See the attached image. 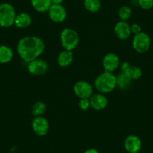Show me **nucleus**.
Here are the masks:
<instances>
[{
	"instance_id": "f257e3e1",
	"label": "nucleus",
	"mask_w": 153,
	"mask_h": 153,
	"mask_svg": "<svg viewBox=\"0 0 153 153\" xmlns=\"http://www.w3.org/2000/svg\"><path fill=\"white\" fill-rule=\"evenodd\" d=\"M45 48V42L37 36L23 37L17 45V53L21 59L26 62L38 59L43 53Z\"/></svg>"
},
{
	"instance_id": "f03ea898",
	"label": "nucleus",
	"mask_w": 153,
	"mask_h": 153,
	"mask_svg": "<svg viewBox=\"0 0 153 153\" xmlns=\"http://www.w3.org/2000/svg\"><path fill=\"white\" fill-rule=\"evenodd\" d=\"M94 85L101 93H110L117 87V76L112 72L104 71L95 78Z\"/></svg>"
},
{
	"instance_id": "7ed1b4c3",
	"label": "nucleus",
	"mask_w": 153,
	"mask_h": 153,
	"mask_svg": "<svg viewBox=\"0 0 153 153\" xmlns=\"http://www.w3.org/2000/svg\"><path fill=\"white\" fill-rule=\"evenodd\" d=\"M62 46L66 51H73L79 44V35L77 32L71 28H65L60 34Z\"/></svg>"
},
{
	"instance_id": "20e7f679",
	"label": "nucleus",
	"mask_w": 153,
	"mask_h": 153,
	"mask_svg": "<svg viewBox=\"0 0 153 153\" xmlns=\"http://www.w3.org/2000/svg\"><path fill=\"white\" fill-rule=\"evenodd\" d=\"M16 11L9 3L0 4V26L8 28L14 24Z\"/></svg>"
},
{
	"instance_id": "39448f33",
	"label": "nucleus",
	"mask_w": 153,
	"mask_h": 153,
	"mask_svg": "<svg viewBox=\"0 0 153 153\" xmlns=\"http://www.w3.org/2000/svg\"><path fill=\"white\" fill-rule=\"evenodd\" d=\"M151 45L150 38L145 32H140L134 35L132 40V46L134 51L139 53H146L149 49Z\"/></svg>"
},
{
	"instance_id": "423d86ee",
	"label": "nucleus",
	"mask_w": 153,
	"mask_h": 153,
	"mask_svg": "<svg viewBox=\"0 0 153 153\" xmlns=\"http://www.w3.org/2000/svg\"><path fill=\"white\" fill-rule=\"evenodd\" d=\"M27 69L31 74L42 76L48 71V65L45 60L38 58L28 62Z\"/></svg>"
},
{
	"instance_id": "0eeeda50",
	"label": "nucleus",
	"mask_w": 153,
	"mask_h": 153,
	"mask_svg": "<svg viewBox=\"0 0 153 153\" xmlns=\"http://www.w3.org/2000/svg\"><path fill=\"white\" fill-rule=\"evenodd\" d=\"M74 92L76 96L82 98H89L93 95V89L88 82L85 80L77 81L74 86Z\"/></svg>"
},
{
	"instance_id": "6e6552de",
	"label": "nucleus",
	"mask_w": 153,
	"mask_h": 153,
	"mask_svg": "<svg viewBox=\"0 0 153 153\" xmlns=\"http://www.w3.org/2000/svg\"><path fill=\"white\" fill-rule=\"evenodd\" d=\"M49 123H48V120L45 117H35V119L32 120V131L38 136H45L49 131Z\"/></svg>"
},
{
	"instance_id": "1a4fd4ad",
	"label": "nucleus",
	"mask_w": 153,
	"mask_h": 153,
	"mask_svg": "<svg viewBox=\"0 0 153 153\" xmlns=\"http://www.w3.org/2000/svg\"><path fill=\"white\" fill-rule=\"evenodd\" d=\"M104 71L112 72L117 70L120 66V59L116 53H109L104 56L102 61Z\"/></svg>"
},
{
	"instance_id": "9d476101",
	"label": "nucleus",
	"mask_w": 153,
	"mask_h": 153,
	"mask_svg": "<svg viewBox=\"0 0 153 153\" xmlns=\"http://www.w3.org/2000/svg\"><path fill=\"white\" fill-rule=\"evenodd\" d=\"M50 19L55 23H62L66 18V11L62 5H53L48 10Z\"/></svg>"
},
{
	"instance_id": "9b49d317",
	"label": "nucleus",
	"mask_w": 153,
	"mask_h": 153,
	"mask_svg": "<svg viewBox=\"0 0 153 153\" xmlns=\"http://www.w3.org/2000/svg\"><path fill=\"white\" fill-rule=\"evenodd\" d=\"M124 146L128 153H137L140 150L142 143L140 139L136 135H129L126 138Z\"/></svg>"
},
{
	"instance_id": "f8f14e48",
	"label": "nucleus",
	"mask_w": 153,
	"mask_h": 153,
	"mask_svg": "<svg viewBox=\"0 0 153 153\" xmlns=\"http://www.w3.org/2000/svg\"><path fill=\"white\" fill-rule=\"evenodd\" d=\"M120 69H121V72L127 74L131 80H138L142 76V71L139 67L135 65H131L127 62L122 63Z\"/></svg>"
},
{
	"instance_id": "ddd939ff",
	"label": "nucleus",
	"mask_w": 153,
	"mask_h": 153,
	"mask_svg": "<svg viewBox=\"0 0 153 153\" xmlns=\"http://www.w3.org/2000/svg\"><path fill=\"white\" fill-rule=\"evenodd\" d=\"M114 32L117 38L121 40H126L131 35V26L126 21L121 20L115 25Z\"/></svg>"
},
{
	"instance_id": "4468645a",
	"label": "nucleus",
	"mask_w": 153,
	"mask_h": 153,
	"mask_svg": "<svg viewBox=\"0 0 153 153\" xmlns=\"http://www.w3.org/2000/svg\"><path fill=\"white\" fill-rule=\"evenodd\" d=\"M90 106L92 109L95 110H104L107 107L108 104V100L107 97L102 93H98L92 95L89 98Z\"/></svg>"
},
{
	"instance_id": "2eb2a0df",
	"label": "nucleus",
	"mask_w": 153,
	"mask_h": 153,
	"mask_svg": "<svg viewBox=\"0 0 153 153\" xmlns=\"http://www.w3.org/2000/svg\"><path fill=\"white\" fill-rule=\"evenodd\" d=\"M32 23V17L27 13H20L16 16L14 24L18 29H26Z\"/></svg>"
},
{
	"instance_id": "dca6fc26",
	"label": "nucleus",
	"mask_w": 153,
	"mask_h": 153,
	"mask_svg": "<svg viewBox=\"0 0 153 153\" xmlns=\"http://www.w3.org/2000/svg\"><path fill=\"white\" fill-rule=\"evenodd\" d=\"M73 53L70 51H62L58 56L57 58V62L59 65L62 68H65L70 65L73 62Z\"/></svg>"
},
{
	"instance_id": "f3484780",
	"label": "nucleus",
	"mask_w": 153,
	"mask_h": 153,
	"mask_svg": "<svg viewBox=\"0 0 153 153\" xmlns=\"http://www.w3.org/2000/svg\"><path fill=\"white\" fill-rule=\"evenodd\" d=\"M31 4L35 11L40 13L48 11L52 5L51 0H31Z\"/></svg>"
},
{
	"instance_id": "a211bd4d",
	"label": "nucleus",
	"mask_w": 153,
	"mask_h": 153,
	"mask_svg": "<svg viewBox=\"0 0 153 153\" xmlns=\"http://www.w3.org/2000/svg\"><path fill=\"white\" fill-rule=\"evenodd\" d=\"M131 81L132 80L129 78L128 75L123 72H121L117 76V86L121 90L129 89L131 85Z\"/></svg>"
},
{
	"instance_id": "6ab92c4d",
	"label": "nucleus",
	"mask_w": 153,
	"mask_h": 153,
	"mask_svg": "<svg viewBox=\"0 0 153 153\" xmlns=\"http://www.w3.org/2000/svg\"><path fill=\"white\" fill-rule=\"evenodd\" d=\"M13 51L9 47L6 45H0V63L5 64L12 59Z\"/></svg>"
},
{
	"instance_id": "aec40b11",
	"label": "nucleus",
	"mask_w": 153,
	"mask_h": 153,
	"mask_svg": "<svg viewBox=\"0 0 153 153\" xmlns=\"http://www.w3.org/2000/svg\"><path fill=\"white\" fill-rule=\"evenodd\" d=\"M47 110V106L43 101H38L33 104L32 108V113L35 117H42Z\"/></svg>"
},
{
	"instance_id": "412c9836",
	"label": "nucleus",
	"mask_w": 153,
	"mask_h": 153,
	"mask_svg": "<svg viewBox=\"0 0 153 153\" xmlns=\"http://www.w3.org/2000/svg\"><path fill=\"white\" fill-rule=\"evenodd\" d=\"M83 5L88 11L95 13L98 12L101 8V1L100 0H84Z\"/></svg>"
},
{
	"instance_id": "4be33fe9",
	"label": "nucleus",
	"mask_w": 153,
	"mask_h": 153,
	"mask_svg": "<svg viewBox=\"0 0 153 153\" xmlns=\"http://www.w3.org/2000/svg\"><path fill=\"white\" fill-rule=\"evenodd\" d=\"M118 14L120 20H123V21H126L130 18L131 15V10L128 6L124 5L119 9Z\"/></svg>"
},
{
	"instance_id": "5701e85b",
	"label": "nucleus",
	"mask_w": 153,
	"mask_h": 153,
	"mask_svg": "<svg viewBox=\"0 0 153 153\" xmlns=\"http://www.w3.org/2000/svg\"><path fill=\"white\" fill-rule=\"evenodd\" d=\"M138 5L142 9L149 10L153 7V0H138Z\"/></svg>"
},
{
	"instance_id": "b1692460",
	"label": "nucleus",
	"mask_w": 153,
	"mask_h": 153,
	"mask_svg": "<svg viewBox=\"0 0 153 153\" xmlns=\"http://www.w3.org/2000/svg\"><path fill=\"white\" fill-rule=\"evenodd\" d=\"M78 106L81 110H83V111L87 110L89 107H91L89 98H82V99H80Z\"/></svg>"
},
{
	"instance_id": "393cba45",
	"label": "nucleus",
	"mask_w": 153,
	"mask_h": 153,
	"mask_svg": "<svg viewBox=\"0 0 153 153\" xmlns=\"http://www.w3.org/2000/svg\"><path fill=\"white\" fill-rule=\"evenodd\" d=\"M131 33L137 35V34L141 32V27L140 26L139 24L137 23H133V24L131 26Z\"/></svg>"
},
{
	"instance_id": "a878e982",
	"label": "nucleus",
	"mask_w": 153,
	"mask_h": 153,
	"mask_svg": "<svg viewBox=\"0 0 153 153\" xmlns=\"http://www.w3.org/2000/svg\"><path fill=\"white\" fill-rule=\"evenodd\" d=\"M84 153H99V152H98L97 149H95L91 148V149H86V151L84 152Z\"/></svg>"
},
{
	"instance_id": "bb28decb",
	"label": "nucleus",
	"mask_w": 153,
	"mask_h": 153,
	"mask_svg": "<svg viewBox=\"0 0 153 153\" xmlns=\"http://www.w3.org/2000/svg\"><path fill=\"white\" fill-rule=\"evenodd\" d=\"M64 0H51V2L53 5H61Z\"/></svg>"
}]
</instances>
